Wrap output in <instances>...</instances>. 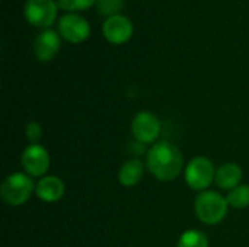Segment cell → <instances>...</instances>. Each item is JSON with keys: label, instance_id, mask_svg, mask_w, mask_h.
<instances>
[{"label": "cell", "instance_id": "obj_1", "mask_svg": "<svg viewBox=\"0 0 249 247\" xmlns=\"http://www.w3.org/2000/svg\"><path fill=\"white\" fill-rule=\"evenodd\" d=\"M184 166V157L179 148L168 141H160L152 147L147 154V167L153 176L162 182L178 178Z\"/></svg>", "mask_w": 249, "mask_h": 247}, {"label": "cell", "instance_id": "obj_2", "mask_svg": "<svg viewBox=\"0 0 249 247\" xmlns=\"http://www.w3.org/2000/svg\"><path fill=\"white\" fill-rule=\"evenodd\" d=\"M196 214L204 224H219L228 214V199H225L217 192L206 191L200 194L196 199Z\"/></svg>", "mask_w": 249, "mask_h": 247}, {"label": "cell", "instance_id": "obj_3", "mask_svg": "<svg viewBox=\"0 0 249 247\" xmlns=\"http://www.w3.org/2000/svg\"><path fill=\"white\" fill-rule=\"evenodd\" d=\"M34 192V182L23 173H13L1 185V198L9 205L25 204Z\"/></svg>", "mask_w": 249, "mask_h": 247}, {"label": "cell", "instance_id": "obj_4", "mask_svg": "<svg viewBox=\"0 0 249 247\" xmlns=\"http://www.w3.org/2000/svg\"><path fill=\"white\" fill-rule=\"evenodd\" d=\"M57 7L58 6L54 0H26L23 13L29 23L39 28H47L54 23Z\"/></svg>", "mask_w": 249, "mask_h": 247}, {"label": "cell", "instance_id": "obj_5", "mask_svg": "<svg viewBox=\"0 0 249 247\" xmlns=\"http://www.w3.org/2000/svg\"><path fill=\"white\" fill-rule=\"evenodd\" d=\"M214 176L213 163L206 157H196L191 160L185 172V181L194 191H204L209 188Z\"/></svg>", "mask_w": 249, "mask_h": 247}, {"label": "cell", "instance_id": "obj_6", "mask_svg": "<svg viewBox=\"0 0 249 247\" xmlns=\"http://www.w3.org/2000/svg\"><path fill=\"white\" fill-rule=\"evenodd\" d=\"M58 31L61 36L73 44L83 42L89 33H90V26L88 20L79 15H64L58 20Z\"/></svg>", "mask_w": 249, "mask_h": 247}, {"label": "cell", "instance_id": "obj_7", "mask_svg": "<svg viewBox=\"0 0 249 247\" xmlns=\"http://www.w3.org/2000/svg\"><path fill=\"white\" fill-rule=\"evenodd\" d=\"M133 134L139 143L147 144L155 141L160 134V122L150 112H140L136 115L131 124Z\"/></svg>", "mask_w": 249, "mask_h": 247}, {"label": "cell", "instance_id": "obj_8", "mask_svg": "<svg viewBox=\"0 0 249 247\" xmlns=\"http://www.w3.org/2000/svg\"><path fill=\"white\" fill-rule=\"evenodd\" d=\"M102 33L112 44H124L133 35V23L123 15H114L105 19Z\"/></svg>", "mask_w": 249, "mask_h": 247}, {"label": "cell", "instance_id": "obj_9", "mask_svg": "<svg viewBox=\"0 0 249 247\" xmlns=\"http://www.w3.org/2000/svg\"><path fill=\"white\" fill-rule=\"evenodd\" d=\"M22 165L28 175L42 176L50 166V156L47 150L38 144L29 146L22 154Z\"/></svg>", "mask_w": 249, "mask_h": 247}, {"label": "cell", "instance_id": "obj_10", "mask_svg": "<svg viewBox=\"0 0 249 247\" xmlns=\"http://www.w3.org/2000/svg\"><path fill=\"white\" fill-rule=\"evenodd\" d=\"M60 49V36L54 29L39 32L34 41V51L39 61H50Z\"/></svg>", "mask_w": 249, "mask_h": 247}, {"label": "cell", "instance_id": "obj_11", "mask_svg": "<svg viewBox=\"0 0 249 247\" xmlns=\"http://www.w3.org/2000/svg\"><path fill=\"white\" fill-rule=\"evenodd\" d=\"M35 191L41 201L55 202V201L61 199V197L64 195V183L61 179H58L55 176H47V178H42L36 183Z\"/></svg>", "mask_w": 249, "mask_h": 247}, {"label": "cell", "instance_id": "obj_12", "mask_svg": "<svg viewBox=\"0 0 249 247\" xmlns=\"http://www.w3.org/2000/svg\"><path fill=\"white\" fill-rule=\"evenodd\" d=\"M214 179L222 189H235L242 179V169L236 163H226L216 172Z\"/></svg>", "mask_w": 249, "mask_h": 247}, {"label": "cell", "instance_id": "obj_13", "mask_svg": "<svg viewBox=\"0 0 249 247\" xmlns=\"http://www.w3.org/2000/svg\"><path fill=\"white\" fill-rule=\"evenodd\" d=\"M142 178H143V163L137 159L125 162L118 173V179L121 185L127 188L137 185L142 181Z\"/></svg>", "mask_w": 249, "mask_h": 247}, {"label": "cell", "instance_id": "obj_14", "mask_svg": "<svg viewBox=\"0 0 249 247\" xmlns=\"http://www.w3.org/2000/svg\"><path fill=\"white\" fill-rule=\"evenodd\" d=\"M228 204L233 208H245L249 205V185H241L228 195Z\"/></svg>", "mask_w": 249, "mask_h": 247}, {"label": "cell", "instance_id": "obj_15", "mask_svg": "<svg viewBox=\"0 0 249 247\" xmlns=\"http://www.w3.org/2000/svg\"><path fill=\"white\" fill-rule=\"evenodd\" d=\"M178 247H209V240L201 231L188 230L181 236Z\"/></svg>", "mask_w": 249, "mask_h": 247}, {"label": "cell", "instance_id": "obj_16", "mask_svg": "<svg viewBox=\"0 0 249 247\" xmlns=\"http://www.w3.org/2000/svg\"><path fill=\"white\" fill-rule=\"evenodd\" d=\"M124 0H96L98 12L104 16H114L123 9Z\"/></svg>", "mask_w": 249, "mask_h": 247}, {"label": "cell", "instance_id": "obj_17", "mask_svg": "<svg viewBox=\"0 0 249 247\" xmlns=\"http://www.w3.org/2000/svg\"><path fill=\"white\" fill-rule=\"evenodd\" d=\"M96 0H57V6L63 10H85Z\"/></svg>", "mask_w": 249, "mask_h": 247}, {"label": "cell", "instance_id": "obj_18", "mask_svg": "<svg viewBox=\"0 0 249 247\" xmlns=\"http://www.w3.org/2000/svg\"><path fill=\"white\" fill-rule=\"evenodd\" d=\"M41 137H42V128H41V125L38 122H35V121L29 122V125L26 127V138L31 143L35 144Z\"/></svg>", "mask_w": 249, "mask_h": 247}]
</instances>
